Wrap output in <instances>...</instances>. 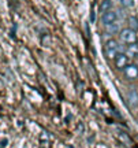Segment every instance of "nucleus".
I'll return each instance as SVG.
<instances>
[{"instance_id": "10", "label": "nucleus", "mask_w": 138, "mask_h": 148, "mask_svg": "<svg viewBox=\"0 0 138 148\" xmlns=\"http://www.w3.org/2000/svg\"><path fill=\"white\" fill-rule=\"evenodd\" d=\"M107 29H108V32L109 33H116L118 30H119V23H112V25H109V26H107Z\"/></svg>"}, {"instance_id": "3", "label": "nucleus", "mask_w": 138, "mask_h": 148, "mask_svg": "<svg viewBox=\"0 0 138 148\" xmlns=\"http://www.w3.org/2000/svg\"><path fill=\"white\" fill-rule=\"evenodd\" d=\"M118 51H119V45L115 40H108L104 45V52L108 58H112V56H116Z\"/></svg>"}, {"instance_id": "6", "label": "nucleus", "mask_w": 138, "mask_h": 148, "mask_svg": "<svg viewBox=\"0 0 138 148\" xmlns=\"http://www.w3.org/2000/svg\"><path fill=\"white\" fill-rule=\"evenodd\" d=\"M124 70V75H126V78H137L138 77V66H135V64H128Z\"/></svg>"}, {"instance_id": "9", "label": "nucleus", "mask_w": 138, "mask_h": 148, "mask_svg": "<svg viewBox=\"0 0 138 148\" xmlns=\"http://www.w3.org/2000/svg\"><path fill=\"white\" fill-rule=\"evenodd\" d=\"M128 27H131L134 30L138 29V19L135 16H130V18H128Z\"/></svg>"}, {"instance_id": "5", "label": "nucleus", "mask_w": 138, "mask_h": 148, "mask_svg": "<svg viewBox=\"0 0 138 148\" xmlns=\"http://www.w3.org/2000/svg\"><path fill=\"white\" fill-rule=\"evenodd\" d=\"M127 103H128V106H130V108H133V110L138 107V92H137V89L131 88V89L127 92Z\"/></svg>"}, {"instance_id": "1", "label": "nucleus", "mask_w": 138, "mask_h": 148, "mask_svg": "<svg viewBox=\"0 0 138 148\" xmlns=\"http://www.w3.org/2000/svg\"><path fill=\"white\" fill-rule=\"evenodd\" d=\"M120 40L123 42H126L127 45H131V44H135L138 41V37H137V33L134 29L131 27H126V29H123L122 32H120Z\"/></svg>"}, {"instance_id": "8", "label": "nucleus", "mask_w": 138, "mask_h": 148, "mask_svg": "<svg viewBox=\"0 0 138 148\" xmlns=\"http://www.w3.org/2000/svg\"><path fill=\"white\" fill-rule=\"evenodd\" d=\"M137 45L135 44H131V45H128V49H127V55L128 58H133V56H137Z\"/></svg>"}, {"instance_id": "11", "label": "nucleus", "mask_w": 138, "mask_h": 148, "mask_svg": "<svg viewBox=\"0 0 138 148\" xmlns=\"http://www.w3.org/2000/svg\"><path fill=\"white\" fill-rule=\"evenodd\" d=\"M119 1L122 3L123 7H127V8H130V7L134 5V0H119Z\"/></svg>"}, {"instance_id": "7", "label": "nucleus", "mask_w": 138, "mask_h": 148, "mask_svg": "<svg viewBox=\"0 0 138 148\" xmlns=\"http://www.w3.org/2000/svg\"><path fill=\"white\" fill-rule=\"evenodd\" d=\"M111 7H112L111 0H103L101 4H100V10H101V12H105V11H109Z\"/></svg>"}, {"instance_id": "13", "label": "nucleus", "mask_w": 138, "mask_h": 148, "mask_svg": "<svg viewBox=\"0 0 138 148\" xmlns=\"http://www.w3.org/2000/svg\"><path fill=\"white\" fill-rule=\"evenodd\" d=\"M137 44H138V41H137Z\"/></svg>"}, {"instance_id": "2", "label": "nucleus", "mask_w": 138, "mask_h": 148, "mask_svg": "<svg viewBox=\"0 0 138 148\" xmlns=\"http://www.w3.org/2000/svg\"><path fill=\"white\" fill-rule=\"evenodd\" d=\"M118 14L115 11H105V12H103V15H101V22H103V25L104 26H109L112 23H116L118 22Z\"/></svg>"}, {"instance_id": "4", "label": "nucleus", "mask_w": 138, "mask_h": 148, "mask_svg": "<svg viewBox=\"0 0 138 148\" xmlns=\"http://www.w3.org/2000/svg\"><path fill=\"white\" fill-rule=\"evenodd\" d=\"M128 60H130V58H128L126 53H118L116 56H115V67L116 69H126L128 66Z\"/></svg>"}, {"instance_id": "12", "label": "nucleus", "mask_w": 138, "mask_h": 148, "mask_svg": "<svg viewBox=\"0 0 138 148\" xmlns=\"http://www.w3.org/2000/svg\"><path fill=\"white\" fill-rule=\"evenodd\" d=\"M119 136H120V138H122V141H123L124 144H126V145H130V144H131V141H130V138H128L127 136L124 134V133H120Z\"/></svg>"}]
</instances>
